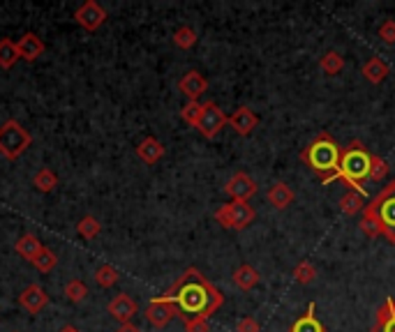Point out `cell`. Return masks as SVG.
<instances>
[{"label":"cell","instance_id":"cell-1","mask_svg":"<svg viewBox=\"0 0 395 332\" xmlns=\"http://www.w3.org/2000/svg\"><path fill=\"white\" fill-rule=\"evenodd\" d=\"M164 295L173 300L180 319H192V316L210 319L224 304L222 291L215 284H210L197 267H188Z\"/></svg>","mask_w":395,"mask_h":332},{"label":"cell","instance_id":"cell-2","mask_svg":"<svg viewBox=\"0 0 395 332\" xmlns=\"http://www.w3.org/2000/svg\"><path fill=\"white\" fill-rule=\"evenodd\" d=\"M370 157L372 153H367V148L361 141H352L349 145H345L342 153H340L337 171L333 178H330V182L333 180L345 182V187H349V192L361 194L365 199L367 192L363 187V182L370 180Z\"/></svg>","mask_w":395,"mask_h":332},{"label":"cell","instance_id":"cell-3","mask_svg":"<svg viewBox=\"0 0 395 332\" xmlns=\"http://www.w3.org/2000/svg\"><path fill=\"white\" fill-rule=\"evenodd\" d=\"M340 153H342V148L335 143V138L328 132H321L308 148H303L301 162H305L312 171L321 175V182L328 184L337 171Z\"/></svg>","mask_w":395,"mask_h":332},{"label":"cell","instance_id":"cell-4","mask_svg":"<svg viewBox=\"0 0 395 332\" xmlns=\"http://www.w3.org/2000/svg\"><path fill=\"white\" fill-rule=\"evenodd\" d=\"M361 217L372 221L379 236L395 245V180L386 184L370 203H365Z\"/></svg>","mask_w":395,"mask_h":332},{"label":"cell","instance_id":"cell-5","mask_svg":"<svg viewBox=\"0 0 395 332\" xmlns=\"http://www.w3.org/2000/svg\"><path fill=\"white\" fill-rule=\"evenodd\" d=\"M31 143H33V136L19 120H5V123L0 125V155H3L5 160H10V162L19 160V157L31 148Z\"/></svg>","mask_w":395,"mask_h":332},{"label":"cell","instance_id":"cell-6","mask_svg":"<svg viewBox=\"0 0 395 332\" xmlns=\"http://www.w3.org/2000/svg\"><path fill=\"white\" fill-rule=\"evenodd\" d=\"M256 210L245 201H232L224 203L215 210V221L220 226L232 228V231H243L254 221Z\"/></svg>","mask_w":395,"mask_h":332},{"label":"cell","instance_id":"cell-7","mask_svg":"<svg viewBox=\"0 0 395 332\" xmlns=\"http://www.w3.org/2000/svg\"><path fill=\"white\" fill-rule=\"evenodd\" d=\"M224 125H229V116L224 111L220 109L215 101H204V104H201V114L195 123L197 132L204 138H215L224 129Z\"/></svg>","mask_w":395,"mask_h":332},{"label":"cell","instance_id":"cell-8","mask_svg":"<svg viewBox=\"0 0 395 332\" xmlns=\"http://www.w3.org/2000/svg\"><path fill=\"white\" fill-rule=\"evenodd\" d=\"M173 316H178V309L176 304H173V300H169L167 295H160V298H153L148 302V307H146V319H148V323L153 328H164L169 326V321Z\"/></svg>","mask_w":395,"mask_h":332},{"label":"cell","instance_id":"cell-9","mask_svg":"<svg viewBox=\"0 0 395 332\" xmlns=\"http://www.w3.org/2000/svg\"><path fill=\"white\" fill-rule=\"evenodd\" d=\"M75 21L88 33H95L99 26L107 21V9L97 3V0H86L81 3L75 12Z\"/></svg>","mask_w":395,"mask_h":332},{"label":"cell","instance_id":"cell-10","mask_svg":"<svg viewBox=\"0 0 395 332\" xmlns=\"http://www.w3.org/2000/svg\"><path fill=\"white\" fill-rule=\"evenodd\" d=\"M256 182H254V178L252 175H247V173H243V171H238V173H234L232 178H229V182L224 184V192L229 194V197H232L234 201H250L254 194H256Z\"/></svg>","mask_w":395,"mask_h":332},{"label":"cell","instance_id":"cell-11","mask_svg":"<svg viewBox=\"0 0 395 332\" xmlns=\"http://www.w3.org/2000/svg\"><path fill=\"white\" fill-rule=\"evenodd\" d=\"M178 90L188 97V101H199V97L208 90V81L201 72L190 70L188 74H183V79L178 81Z\"/></svg>","mask_w":395,"mask_h":332},{"label":"cell","instance_id":"cell-12","mask_svg":"<svg viewBox=\"0 0 395 332\" xmlns=\"http://www.w3.org/2000/svg\"><path fill=\"white\" fill-rule=\"evenodd\" d=\"M109 314L121 323V326H125V323H130L134 316H136V311H139V304L134 302V298H130L127 293H118L116 298L109 302Z\"/></svg>","mask_w":395,"mask_h":332},{"label":"cell","instance_id":"cell-13","mask_svg":"<svg viewBox=\"0 0 395 332\" xmlns=\"http://www.w3.org/2000/svg\"><path fill=\"white\" fill-rule=\"evenodd\" d=\"M19 304H21V307H23L26 311L33 314V316H35V314H40V311L49 304V295H47V291L42 289V286L31 284V286H26V289L21 291Z\"/></svg>","mask_w":395,"mask_h":332},{"label":"cell","instance_id":"cell-14","mask_svg":"<svg viewBox=\"0 0 395 332\" xmlns=\"http://www.w3.org/2000/svg\"><path fill=\"white\" fill-rule=\"evenodd\" d=\"M229 125H232L241 136H247L252 129H256V125H259V116H256L250 106H238L234 114L229 116Z\"/></svg>","mask_w":395,"mask_h":332},{"label":"cell","instance_id":"cell-15","mask_svg":"<svg viewBox=\"0 0 395 332\" xmlns=\"http://www.w3.org/2000/svg\"><path fill=\"white\" fill-rule=\"evenodd\" d=\"M16 49H19L21 60L35 62L44 51H47V46H44V42H42L35 33H26V35L21 37V40L16 42Z\"/></svg>","mask_w":395,"mask_h":332},{"label":"cell","instance_id":"cell-16","mask_svg":"<svg viewBox=\"0 0 395 332\" xmlns=\"http://www.w3.org/2000/svg\"><path fill=\"white\" fill-rule=\"evenodd\" d=\"M14 249H16V254H19L21 258H26L28 263H33L35 258L40 256V252L44 249V245H42V240H40L38 236H35V233H23L19 240H16Z\"/></svg>","mask_w":395,"mask_h":332},{"label":"cell","instance_id":"cell-17","mask_svg":"<svg viewBox=\"0 0 395 332\" xmlns=\"http://www.w3.org/2000/svg\"><path fill=\"white\" fill-rule=\"evenodd\" d=\"M136 157L146 164H158L164 157V145L155 136H146L144 141L136 145Z\"/></svg>","mask_w":395,"mask_h":332},{"label":"cell","instance_id":"cell-18","mask_svg":"<svg viewBox=\"0 0 395 332\" xmlns=\"http://www.w3.org/2000/svg\"><path fill=\"white\" fill-rule=\"evenodd\" d=\"M372 332H395V298H389L377 309Z\"/></svg>","mask_w":395,"mask_h":332},{"label":"cell","instance_id":"cell-19","mask_svg":"<svg viewBox=\"0 0 395 332\" xmlns=\"http://www.w3.org/2000/svg\"><path fill=\"white\" fill-rule=\"evenodd\" d=\"M259 272H256V267L250 265V263H243V265H238L234 275H232V282L238 286L241 291H252L256 284H259Z\"/></svg>","mask_w":395,"mask_h":332},{"label":"cell","instance_id":"cell-20","mask_svg":"<svg viewBox=\"0 0 395 332\" xmlns=\"http://www.w3.org/2000/svg\"><path fill=\"white\" fill-rule=\"evenodd\" d=\"M293 199H296V194L289 187L287 182H275L273 187L269 189V203L275 208V210H284L289 208Z\"/></svg>","mask_w":395,"mask_h":332},{"label":"cell","instance_id":"cell-21","mask_svg":"<svg viewBox=\"0 0 395 332\" xmlns=\"http://www.w3.org/2000/svg\"><path fill=\"white\" fill-rule=\"evenodd\" d=\"M361 74L365 77V81H370L372 86H377V83H382V81H386V77H389L391 74V67L389 65H386L382 58H370L365 65H363V70H361Z\"/></svg>","mask_w":395,"mask_h":332},{"label":"cell","instance_id":"cell-22","mask_svg":"<svg viewBox=\"0 0 395 332\" xmlns=\"http://www.w3.org/2000/svg\"><path fill=\"white\" fill-rule=\"evenodd\" d=\"M289 332H326V328L321 326V321L315 316V302L308 304V311L293 323Z\"/></svg>","mask_w":395,"mask_h":332},{"label":"cell","instance_id":"cell-23","mask_svg":"<svg viewBox=\"0 0 395 332\" xmlns=\"http://www.w3.org/2000/svg\"><path fill=\"white\" fill-rule=\"evenodd\" d=\"M19 58L21 55H19V49H16V44L10 40V37H3V40H0V67L12 70Z\"/></svg>","mask_w":395,"mask_h":332},{"label":"cell","instance_id":"cell-24","mask_svg":"<svg viewBox=\"0 0 395 332\" xmlns=\"http://www.w3.org/2000/svg\"><path fill=\"white\" fill-rule=\"evenodd\" d=\"M33 184H35V189H40L42 194H49L56 189V184H58V175L53 173L51 169H40L38 173L33 175Z\"/></svg>","mask_w":395,"mask_h":332},{"label":"cell","instance_id":"cell-25","mask_svg":"<svg viewBox=\"0 0 395 332\" xmlns=\"http://www.w3.org/2000/svg\"><path fill=\"white\" fill-rule=\"evenodd\" d=\"M319 67L324 74H328V77H335V74H340L345 70V58L337 51H328V53L321 55Z\"/></svg>","mask_w":395,"mask_h":332},{"label":"cell","instance_id":"cell-26","mask_svg":"<svg viewBox=\"0 0 395 332\" xmlns=\"http://www.w3.org/2000/svg\"><path fill=\"white\" fill-rule=\"evenodd\" d=\"M363 208H365V199L356 192H347L345 197L340 199V210H342L345 215H358V212H363Z\"/></svg>","mask_w":395,"mask_h":332},{"label":"cell","instance_id":"cell-27","mask_svg":"<svg viewBox=\"0 0 395 332\" xmlns=\"http://www.w3.org/2000/svg\"><path fill=\"white\" fill-rule=\"evenodd\" d=\"M118 280H121V272H118L116 267L109 265V263L99 265L95 270V282L102 286V289H112V286L118 284Z\"/></svg>","mask_w":395,"mask_h":332},{"label":"cell","instance_id":"cell-28","mask_svg":"<svg viewBox=\"0 0 395 332\" xmlns=\"http://www.w3.org/2000/svg\"><path fill=\"white\" fill-rule=\"evenodd\" d=\"M99 231H102V224H99L97 217H93V215H86V217L77 224V233H79L81 238H84V240H93V238H97V236H99Z\"/></svg>","mask_w":395,"mask_h":332},{"label":"cell","instance_id":"cell-29","mask_svg":"<svg viewBox=\"0 0 395 332\" xmlns=\"http://www.w3.org/2000/svg\"><path fill=\"white\" fill-rule=\"evenodd\" d=\"M173 44H176L178 49H183V51L192 49V46L197 44V33H195V28H190V26H180L178 31L173 33Z\"/></svg>","mask_w":395,"mask_h":332},{"label":"cell","instance_id":"cell-30","mask_svg":"<svg viewBox=\"0 0 395 332\" xmlns=\"http://www.w3.org/2000/svg\"><path fill=\"white\" fill-rule=\"evenodd\" d=\"M33 265L38 267L40 272H51L53 267L58 265V256H56V252H53V249L44 247L42 252H40V256H38V258H35V261H33Z\"/></svg>","mask_w":395,"mask_h":332},{"label":"cell","instance_id":"cell-31","mask_svg":"<svg viewBox=\"0 0 395 332\" xmlns=\"http://www.w3.org/2000/svg\"><path fill=\"white\" fill-rule=\"evenodd\" d=\"M86 295H88V289H86V284L81 280H72V282L65 284V298L70 302H75V304L84 302Z\"/></svg>","mask_w":395,"mask_h":332},{"label":"cell","instance_id":"cell-32","mask_svg":"<svg viewBox=\"0 0 395 332\" xmlns=\"http://www.w3.org/2000/svg\"><path fill=\"white\" fill-rule=\"evenodd\" d=\"M293 280H296L298 284H312L317 280V267L312 265L310 261H301L298 265H296V270H293Z\"/></svg>","mask_w":395,"mask_h":332},{"label":"cell","instance_id":"cell-33","mask_svg":"<svg viewBox=\"0 0 395 332\" xmlns=\"http://www.w3.org/2000/svg\"><path fill=\"white\" fill-rule=\"evenodd\" d=\"M389 171H391V166H389V162L384 160V157H379V155H372L370 157V180H384L386 175H389Z\"/></svg>","mask_w":395,"mask_h":332},{"label":"cell","instance_id":"cell-34","mask_svg":"<svg viewBox=\"0 0 395 332\" xmlns=\"http://www.w3.org/2000/svg\"><path fill=\"white\" fill-rule=\"evenodd\" d=\"M199 114H201V104H199V101H188V104L180 109V118L185 120L188 125H192V127H195Z\"/></svg>","mask_w":395,"mask_h":332},{"label":"cell","instance_id":"cell-35","mask_svg":"<svg viewBox=\"0 0 395 332\" xmlns=\"http://www.w3.org/2000/svg\"><path fill=\"white\" fill-rule=\"evenodd\" d=\"M183 323H185V332H208V319L204 316L183 319Z\"/></svg>","mask_w":395,"mask_h":332},{"label":"cell","instance_id":"cell-36","mask_svg":"<svg viewBox=\"0 0 395 332\" xmlns=\"http://www.w3.org/2000/svg\"><path fill=\"white\" fill-rule=\"evenodd\" d=\"M379 37L386 44H395V21L393 18H386V21L379 26Z\"/></svg>","mask_w":395,"mask_h":332},{"label":"cell","instance_id":"cell-37","mask_svg":"<svg viewBox=\"0 0 395 332\" xmlns=\"http://www.w3.org/2000/svg\"><path fill=\"white\" fill-rule=\"evenodd\" d=\"M236 332H261V326H259V323H256V319L245 316V319L238 321Z\"/></svg>","mask_w":395,"mask_h":332},{"label":"cell","instance_id":"cell-38","mask_svg":"<svg viewBox=\"0 0 395 332\" xmlns=\"http://www.w3.org/2000/svg\"><path fill=\"white\" fill-rule=\"evenodd\" d=\"M116 332H141V330L136 328L134 323H125V326H121V328H118Z\"/></svg>","mask_w":395,"mask_h":332},{"label":"cell","instance_id":"cell-39","mask_svg":"<svg viewBox=\"0 0 395 332\" xmlns=\"http://www.w3.org/2000/svg\"><path fill=\"white\" fill-rule=\"evenodd\" d=\"M60 332H79V330H77V328H72V326H65Z\"/></svg>","mask_w":395,"mask_h":332}]
</instances>
